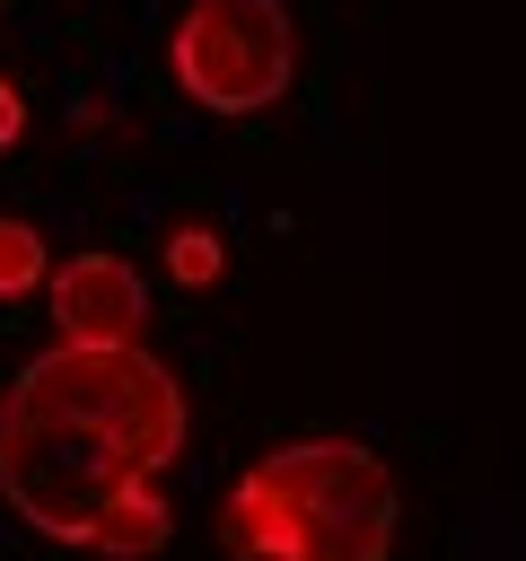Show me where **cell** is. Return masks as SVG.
Here are the masks:
<instances>
[{
	"mask_svg": "<svg viewBox=\"0 0 526 561\" xmlns=\"http://www.w3.org/2000/svg\"><path fill=\"white\" fill-rule=\"evenodd\" d=\"M395 526V465L359 438H281L219 500V543L237 561H386Z\"/></svg>",
	"mask_w": 526,
	"mask_h": 561,
	"instance_id": "obj_1",
	"label": "cell"
},
{
	"mask_svg": "<svg viewBox=\"0 0 526 561\" xmlns=\"http://www.w3.org/2000/svg\"><path fill=\"white\" fill-rule=\"evenodd\" d=\"M0 403H18V412H53V421L105 438L140 482H158V473L184 456V386H175V368L149 359L140 342H132V351H79V342H53V351H35V359L9 377Z\"/></svg>",
	"mask_w": 526,
	"mask_h": 561,
	"instance_id": "obj_2",
	"label": "cell"
},
{
	"mask_svg": "<svg viewBox=\"0 0 526 561\" xmlns=\"http://www.w3.org/2000/svg\"><path fill=\"white\" fill-rule=\"evenodd\" d=\"M167 70L210 114H263L298 79V26L281 0H193L167 35Z\"/></svg>",
	"mask_w": 526,
	"mask_h": 561,
	"instance_id": "obj_3",
	"label": "cell"
},
{
	"mask_svg": "<svg viewBox=\"0 0 526 561\" xmlns=\"http://www.w3.org/2000/svg\"><path fill=\"white\" fill-rule=\"evenodd\" d=\"M44 289H53V333L79 342V351H132L140 324H149V289H140V272H132L123 254H105V245L53 263Z\"/></svg>",
	"mask_w": 526,
	"mask_h": 561,
	"instance_id": "obj_4",
	"label": "cell"
},
{
	"mask_svg": "<svg viewBox=\"0 0 526 561\" xmlns=\"http://www.w3.org/2000/svg\"><path fill=\"white\" fill-rule=\"evenodd\" d=\"M167 535H175L167 491H158V482H123V491L105 500V517L88 526V552H105V561H158Z\"/></svg>",
	"mask_w": 526,
	"mask_h": 561,
	"instance_id": "obj_5",
	"label": "cell"
},
{
	"mask_svg": "<svg viewBox=\"0 0 526 561\" xmlns=\"http://www.w3.org/2000/svg\"><path fill=\"white\" fill-rule=\"evenodd\" d=\"M53 280V245L35 219H0V298H26Z\"/></svg>",
	"mask_w": 526,
	"mask_h": 561,
	"instance_id": "obj_6",
	"label": "cell"
},
{
	"mask_svg": "<svg viewBox=\"0 0 526 561\" xmlns=\"http://www.w3.org/2000/svg\"><path fill=\"white\" fill-rule=\"evenodd\" d=\"M167 280L219 289V280H228V245H219L210 228H167Z\"/></svg>",
	"mask_w": 526,
	"mask_h": 561,
	"instance_id": "obj_7",
	"label": "cell"
},
{
	"mask_svg": "<svg viewBox=\"0 0 526 561\" xmlns=\"http://www.w3.org/2000/svg\"><path fill=\"white\" fill-rule=\"evenodd\" d=\"M26 140V96H18V79H0V158Z\"/></svg>",
	"mask_w": 526,
	"mask_h": 561,
	"instance_id": "obj_8",
	"label": "cell"
},
{
	"mask_svg": "<svg viewBox=\"0 0 526 561\" xmlns=\"http://www.w3.org/2000/svg\"><path fill=\"white\" fill-rule=\"evenodd\" d=\"M0 18H9V0H0Z\"/></svg>",
	"mask_w": 526,
	"mask_h": 561,
	"instance_id": "obj_9",
	"label": "cell"
}]
</instances>
